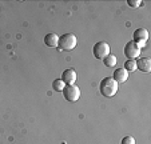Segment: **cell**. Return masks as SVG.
I'll list each match as a JSON object with an SVG mask.
<instances>
[{
    "label": "cell",
    "instance_id": "cell-1",
    "mask_svg": "<svg viewBox=\"0 0 151 144\" xmlns=\"http://www.w3.org/2000/svg\"><path fill=\"white\" fill-rule=\"evenodd\" d=\"M118 88L119 85L112 77H104L99 84V91L104 97H112L118 92Z\"/></svg>",
    "mask_w": 151,
    "mask_h": 144
},
{
    "label": "cell",
    "instance_id": "cell-15",
    "mask_svg": "<svg viewBox=\"0 0 151 144\" xmlns=\"http://www.w3.org/2000/svg\"><path fill=\"white\" fill-rule=\"evenodd\" d=\"M122 144H135V139L132 136H124L122 139Z\"/></svg>",
    "mask_w": 151,
    "mask_h": 144
},
{
    "label": "cell",
    "instance_id": "cell-14",
    "mask_svg": "<svg viewBox=\"0 0 151 144\" xmlns=\"http://www.w3.org/2000/svg\"><path fill=\"white\" fill-rule=\"evenodd\" d=\"M127 4L131 8H137V7H139L140 4H142V1L140 0H127Z\"/></svg>",
    "mask_w": 151,
    "mask_h": 144
},
{
    "label": "cell",
    "instance_id": "cell-10",
    "mask_svg": "<svg viewBox=\"0 0 151 144\" xmlns=\"http://www.w3.org/2000/svg\"><path fill=\"white\" fill-rule=\"evenodd\" d=\"M58 43H59V36L56 34H47L44 36V44L47 47L55 48V47H58Z\"/></svg>",
    "mask_w": 151,
    "mask_h": 144
},
{
    "label": "cell",
    "instance_id": "cell-5",
    "mask_svg": "<svg viewBox=\"0 0 151 144\" xmlns=\"http://www.w3.org/2000/svg\"><path fill=\"white\" fill-rule=\"evenodd\" d=\"M107 55H110V45L106 42H98L94 45V56L96 59H104Z\"/></svg>",
    "mask_w": 151,
    "mask_h": 144
},
{
    "label": "cell",
    "instance_id": "cell-13",
    "mask_svg": "<svg viewBox=\"0 0 151 144\" xmlns=\"http://www.w3.org/2000/svg\"><path fill=\"white\" fill-rule=\"evenodd\" d=\"M124 69L127 71V72H134V71H137V63H135V60H127V62L124 63Z\"/></svg>",
    "mask_w": 151,
    "mask_h": 144
},
{
    "label": "cell",
    "instance_id": "cell-7",
    "mask_svg": "<svg viewBox=\"0 0 151 144\" xmlns=\"http://www.w3.org/2000/svg\"><path fill=\"white\" fill-rule=\"evenodd\" d=\"M76 79H78L76 72H75L74 69H71V68H70V69H66L62 75V80L64 82V84H67V85H72L75 82H76Z\"/></svg>",
    "mask_w": 151,
    "mask_h": 144
},
{
    "label": "cell",
    "instance_id": "cell-9",
    "mask_svg": "<svg viewBox=\"0 0 151 144\" xmlns=\"http://www.w3.org/2000/svg\"><path fill=\"white\" fill-rule=\"evenodd\" d=\"M112 79L119 84V83H124L126 80L128 79V72L124 69V68H118V69L114 71V76Z\"/></svg>",
    "mask_w": 151,
    "mask_h": 144
},
{
    "label": "cell",
    "instance_id": "cell-6",
    "mask_svg": "<svg viewBox=\"0 0 151 144\" xmlns=\"http://www.w3.org/2000/svg\"><path fill=\"white\" fill-rule=\"evenodd\" d=\"M132 37H134V40H132V42L138 43V44H140L143 47V45H145V43L147 42V39H148V32H147V29H146V28H138V29H135Z\"/></svg>",
    "mask_w": 151,
    "mask_h": 144
},
{
    "label": "cell",
    "instance_id": "cell-4",
    "mask_svg": "<svg viewBox=\"0 0 151 144\" xmlns=\"http://www.w3.org/2000/svg\"><path fill=\"white\" fill-rule=\"evenodd\" d=\"M63 95H64V99L67 100V102H71V103H75L79 100L80 97V90L76 87V85H66L64 87V90L62 91Z\"/></svg>",
    "mask_w": 151,
    "mask_h": 144
},
{
    "label": "cell",
    "instance_id": "cell-8",
    "mask_svg": "<svg viewBox=\"0 0 151 144\" xmlns=\"http://www.w3.org/2000/svg\"><path fill=\"white\" fill-rule=\"evenodd\" d=\"M137 63V69L142 71V72H150L151 71V60L148 57H139L135 60Z\"/></svg>",
    "mask_w": 151,
    "mask_h": 144
},
{
    "label": "cell",
    "instance_id": "cell-2",
    "mask_svg": "<svg viewBox=\"0 0 151 144\" xmlns=\"http://www.w3.org/2000/svg\"><path fill=\"white\" fill-rule=\"evenodd\" d=\"M78 44V37L74 34H64L63 36L59 37L58 47L62 51H72Z\"/></svg>",
    "mask_w": 151,
    "mask_h": 144
},
{
    "label": "cell",
    "instance_id": "cell-3",
    "mask_svg": "<svg viewBox=\"0 0 151 144\" xmlns=\"http://www.w3.org/2000/svg\"><path fill=\"white\" fill-rule=\"evenodd\" d=\"M140 52H142V45L132 42V40L128 42L124 47V56L127 57L128 60L138 59V57L140 56Z\"/></svg>",
    "mask_w": 151,
    "mask_h": 144
},
{
    "label": "cell",
    "instance_id": "cell-11",
    "mask_svg": "<svg viewBox=\"0 0 151 144\" xmlns=\"http://www.w3.org/2000/svg\"><path fill=\"white\" fill-rule=\"evenodd\" d=\"M116 62H118V59H116V56L115 55H107V56L103 59V63H104V65L106 67H110V68H112V67H115L116 65Z\"/></svg>",
    "mask_w": 151,
    "mask_h": 144
},
{
    "label": "cell",
    "instance_id": "cell-12",
    "mask_svg": "<svg viewBox=\"0 0 151 144\" xmlns=\"http://www.w3.org/2000/svg\"><path fill=\"white\" fill-rule=\"evenodd\" d=\"M52 87H54V90L56 91V92H62V91L64 90V87H66V84H64V82H63L62 79H56L52 83Z\"/></svg>",
    "mask_w": 151,
    "mask_h": 144
}]
</instances>
